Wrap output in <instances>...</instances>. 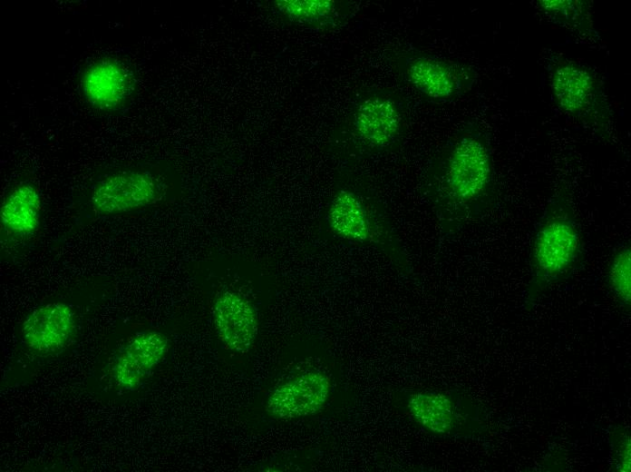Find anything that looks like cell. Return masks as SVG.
<instances>
[{
    "instance_id": "6da1fadb",
    "label": "cell",
    "mask_w": 631,
    "mask_h": 472,
    "mask_svg": "<svg viewBox=\"0 0 631 472\" xmlns=\"http://www.w3.org/2000/svg\"><path fill=\"white\" fill-rule=\"evenodd\" d=\"M583 258V235L572 196L566 185H559L534 226L526 306L532 307L551 286L568 278Z\"/></svg>"
},
{
    "instance_id": "7a4b0ae2",
    "label": "cell",
    "mask_w": 631,
    "mask_h": 472,
    "mask_svg": "<svg viewBox=\"0 0 631 472\" xmlns=\"http://www.w3.org/2000/svg\"><path fill=\"white\" fill-rule=\"evenodd\" d=\"M546 71L558 109L599 134L608 133L614 111L597 74L587 66L558 53L547 56Z\"/></svg>"
},
{
    "instance_id": "3957f363",
    "label": "cell",
    "mask_w": 631,
    "mask_h": 472,
    "mask_svg": "<svg viewBox=\"0 0 631 472\" xmlns=\"http://www.w3.org/2000/svg\"><path fill=\"white\" fill-rule=\"evenodd\" d=\"M441 181L449 201L461 207L494 202L493 157L485 133L471 129L455 139L444 160Z\"/></svg>"
},
{
    "instance_id": "277c9868",
    "label": "cell",
    "mask_w": 631,
    "mask_h": 472,
    "mask_svg": "<svg viewBox=\"0 0 631 472\" xmlns=\"http://www.w3.org/2000/svg\"><path fill=\"white\" fill-rule=\"evenodd\" d=\"M160 192V182L150 172L123 171L101 180L92 190L91 202L99 212L121 213L152 203Z\"/></svg>"
},
{
    "instance_id": "5b68a950",
    "label": "cell",
    "mask_w": 631,
    "mask_h": 472,
    "mask_svg": "<svg viewBox=\"0 0 631 472\" xmlns=\"http://www.w3.org/2000/svg\"><path fill=\"white\" fill-rule=\"evenodd\" d=\"M85 101L94 109L112 112L123 106L134 90L128 67L113 58H101L85 67L80 79Z\"/></svg>"
},
{
    "instance_id": "8992f818",
    "label": "cell",
    "mask_w": 631,
    "mask_h": 472,
    "mask_svg": "<svg viewBox=\"0 0 631 472\" xmlns=\"http://www.w3.org/2000/svg\"><path fill=\"white\" fill-rule=\"evenodd\" d=\"M406 71L414 88L437 102L459 97L468 90L473 79L470 70L433 55L410 59Z\"/></svg>"
},
{
    "instance_id": "52a82bcc",
    "label": "cell",
    "mask_w": 631,
    "mask_h": 472,
    "mask_svg": "<svg viewBox=\"0 0 631 472\" xmlns=\"http://www.w3.org/2000/svg\"><path fill=\"white\" fill-rule=\"evenodd\" d=\"M167 349V337L160 332L148 330L132 337L114 355L112 376L116 384L126 390L137 389Z\"/></svg>"
},
{
    "instance_id": "ba28073f",
    "label": "cell",
    "mask_w": 631,
    "mask_h": 472,
    "mask_svg": "<svg viewBox=\"0 0 631 472\" xmlns=\"http://www.w3.org/2000/svg\"><path fill=\"white\" fill-rule=\"evenodd\" d=\"M329 390L330 382L325 375L308 372L278 386L270 394L266 408L277 418L306 417L323 408Z\"/></svg>"
},
{
    "instance_id": "9c48e42d",
    "label": "cell",
    "mask_w": 631,
    "mask_h": 472,
    "mask_svg": "<svg viewBox=\"0 0 631 472\" xmlns=\"http://www.w3.org/2000/svg\"><path fill=\"white\" fill-rule=\"evenodd\" d=\"M74 330V315L63 302H50L34 310L23 323L27 346L41 355H53L68 344Z\"/></svg>"
},
{
    "instance_id": "30bf717a",
    "label": "cell",
    "mask_w": 631,
    "mask_h": 472,
    "mask_svg": "<svg viewBox=\"0 0 631 472\" xmlns=\"http://www.w3.org/2000/svg\"><path fill=\"white\" fill-rule=\"evenodd\" d=\"M213 320L220 339L236 352H246L254 344L258 320L252 303L240 294L226 290L213 305Z\"/></svg>"
},
{
    "instance_id": "8fae6325",
    "label": "cell",
    "mask_w": 631,
    "mask_h": 472,
    "mask_svg": "<svg viewBox=\"0 0 631 472\" xmlns=\"http://www.w3.org/2000/svg\"><path fill=\"white\" fill-rule=\"evenodd\" d=\"M396 104L389 98L373 97L356 109L354 127L358 136L373 146H383L394 140L401 128Z\"/></svg>"
},
{
    "instance_id": "7c38bea8",
    "label": "cell",
    "mask_w": 631,
    "mask_h": 472,
    "mask_svg": "<svg viewBox=\"0 0 631 472\" xmlns=\"http://www.w3.org/2000/svg\"><path fill=\"white\" fill-rule=\"evenodd\" d=\"M40 210L41 198L37 189L30 183H22L3 202L1 223L15 234H32L38 227Z\"/></svg>"
},
{
    "instance_id": "4fadbf2b",
    "label": "cell",
    "mask_w": 631,
    "mask_h": 472,
    "mask_svg": "<svg viewBox=\"0 0 631 472\" xmlns=\"http://www.w3.org/2000/svg\"><path fill=\"white\" fill-rule=\"evenodd\" d=\"M328 221L332 230L345 239L364 241L371 238L366 209L351 191L342 190L335 195L328 211Z\"/></svg>"
},
{
    "instance_id": "5bb4252c",
    "label": "cell",
    "mask_w": 631,
    "mask_h": 472,
    "mask_svg": "<svg viewBox=\"0 0 631 472\" xmlns=\"http://www.w3.org/2000/svg\"><path fill=\"white\" fill-rule=\"evenodd\" d=\"M408 408L423 428L437 435L452 432L457 424L455 403L443 393H416L410 398Z\"/></svg>"
},
{
    "instance_id": "9a60e30c",
    "label": "cell",
    "mask_w": 631,
    "mask_h": 472,
    "mask_svg": "<svg viewBox=\"0 0 631 472\" xmlns=\"http://www.w3.org/2000/svg\"><path fill=\"white\" fill-rule=\"evenodd\" d=\"M536 5L552 23L582 38L595 42L600 40L595 27L591 1L538 0Z\"/></svg>"
},
{
    "instance_id": "2e32d148",
    "label": "cell",
    "mask_w": 631,
    "mask_h": 472,
    "mask_svg": "<svg viewBox=\"0 0 631 472\" xmlns=\"http://www.w3.org/2000/svg\"><path fill=\"white\" fill-rule=\"evenodd\" d=\"M607 283L619 307H631V247L619 245L613 252L607 272Z\"/></svg>"
},
{
    "instance_id": "e0dca14e",
    "label": "cell",
    "mask_w": 631,
    "mask_h": 472,
    "mask_svg": "<svg viewBox=\"0 0 631 472\" xmlns=\"http://www.w3.org/2000/svg\"><path fill=\"white\" fill-rule=\"evenodd\" d=\"M276 7L294 21L315 23L329 18L335 11V4L329 0H279Z\"/></svg>"
},
{
    "instance_id": "ac0fdd59",
    "label": "cell",
    "mask_w": 631,
    "mask_h": 472,
    "mask_svg": "<svg viewBox=\"0 0 631 472\" xmlns=\"http://www.w3.org/2000/svg\"><path fill=\"white\" fill-rule=\"evenodd\" d=\"M614 468L618 472L631 471V436L628 428L615 427L609 436Z\"/></svg>"
}]
</instances>
